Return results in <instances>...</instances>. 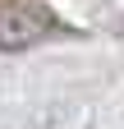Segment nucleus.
Wrapping results in <instances>:
<instances>
[{
  "mask_svg": "<svg viewBox=\"0 0 124 129\" xmlns=\"http://www.w3.org/2000/svg\"><path fill=\"white\" fill-rule=\"evenodd\" d=\"M55 32H65V23L41 0H5L0 5V51H28Z\"/></svg>",
  "mask_w": 124,
  "mask_h": 129,
  "instance_id": "obj_1",
  "label": "nucleus"
}]
</instances>
